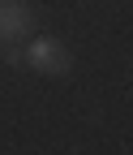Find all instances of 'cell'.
I'll list each match as a JSON object with an SVG mask.
<instances>
[{
  "label": "cell",
  "instance_id": "obj_1",
  "mask_svg": "<svg viewBox=\"0 0 133 155\" xmlns=\"http://www.w3.org/2000/svg\"><path fill=\"white\" fill-rule=\"evenodd\" d=\"M26 65L39 69V73H47V78H65L73 69V52L60 43V39L39 35V39H30V48H26Z\"/></svg>",
  "mask_w": 133,
  "mask_h": 155
},
{
  "label": "cell",
  "instance_id": "obj_2",
  "mask_svg": "<svg viewBox=\"0 0 133 155\" xmlns=\"http://www.w3.org/2000/svg\"><path fill=\"white\" fill-rule=\"evenodd\" d=\"M34 30V9L22 0H5L0 5V43H22Z\"/></svg>",
  "mask_w": 133,
  "mask_h": 155
},
{
  "label": "cell",
  "instance_id": "obj_3",
  "mask_svg": "<svg viewBox=\"0 0 133 155\" xmlns=\"http://www.w3.org/2000/svg\"><path fill=\"white\" fill-rule=\"evenodd\" d=\"M0 48H5V65H26V52L17 43H0Z\"/></svg>",
  "mask_w": 133,
  "mask_h": 155
}]
</instances>
